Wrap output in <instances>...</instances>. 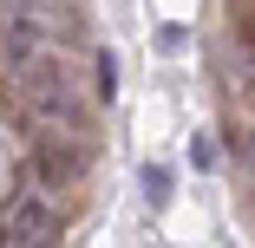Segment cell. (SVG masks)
<instances>
[{"mask_svg": "<svg viewBox=\"0 0 255 248\" xmlns=\"http://www.w3.org/2000/svg\"><path fill=\"white\" fill-rule=\"evenodd\" d=\"M0 229H7L13 248H53L59 242V216H53V196L46 189H20L7 216H0Z\"/></svg>", "mask_w": 255, "mask_h": 248, "instance_id": "3957f363", "label": "cell"}, {"mask_svg": "<svg viewBox=\"0 0 255 248\" xmlns=\"http://www.w3.org/2000/svg\"><path fill=\"white\" fill-rule=\"evenodd\" d=\"M236 105L249 111V124H255V53H242L236 59Z\"/></svg>", "mask_w": 255, "mask_h": 248, "instance_id": "ba28073f", "label": "cell"}, {"mask_svg": "<svg viewBox=\"0 0 255 248\" xmlns=\"http://www.w3.org/2000/svg\"><path fill=\"white\" fill-rule=\"evenodd\" d=\"M92 170V137L85 131H39L33 137V176L39 189L53 196V189H79Z\"/></svg>", "mask_w": 255, "mask_h": 248, "instance_id": "7a4b0ae2", "label": "cell"}, {"mask_svg": "<svg viewBox=\"0 0 255 248\" xmlns=\"http://www.w3.org/2000/svg\"><path fill=\"white\" fill-rule=\"evenodd\" d=\"M46 53H53V46H46V26H39V20H26V13H20V20L0 26V66H7L13 79H26Z\"/></svg>", "mask_w": 255, "mask_h": 248, "instance_id": "277c9868", "label": "cell"}, {"mask_svg": "<svg viewBox=\"0 0 255 248\" xmlns=\"http://www.w3.org/2000/svg\"><path fill=\"white\" fill-rule=\"evenodd\" d=\"M190 164L210 176V170H223V144H216V131H196L190 137Z\"/></svg>", "mask_w": 255, "mask_h": 248, "instance_id": "52a82bcc", "label": "cell"}, {"mask_svg": "<svg viewBox=\"0 0 255 248\" xmlns=\"http://www.w3.org/2000/svg\"><path fill=\"white\" fill-rule=\"evenodd\" d=\"M236 53H255V0H236Z\"/></svg>", "mask_w": 255, "mask_h": 248, "instance_id": "9c48e42d", "label": "cell"}, {"mask_svg": "<svg viewBox=\"0 0 255 248\" xmlns=\"http://www.w3.org/2000/svg\"><path fill=\"white\" fill-rule=\"evenodd\" d=\"M242 164H249V176H255V131H249V144H242Z\"/></svg>", "mask_w": 255, "mask_h": 248, "instance_id": "8fae6325", "label": "cell"}, {"mask_svg": "<svg viewBox=\"0 0 255 248\" xmlns=\"http://www.w3.org/2000/svg\"><path fill=\"white\" fill-rule=\"evenodd\" d=\"M157 46H164V53H183V46H190V26H157Z\"/></svg>", "mask_w": 255, "mask_h": 248, "instance_id": "30bf717a", "label": "cell"}, {"mask_svg": "<svg viewBox=\"0 0 255 248\" xmlns=\"http://www.w3.org/2000/svg\"><path fill=\"white\" fill-rule=\"evenodd\" d=\"M92 85H98V105H112V98H118V59H112V46H98V53H92Z\"/></svg>", "mask_w": 255, "mask_h": 248, "instance_id": "5b68a950", "label": "cell"}, {"mask_svg": "<svg viewBox=\"0 0 255 248\" xmlns=\"http://www.w3.org/2000/svg\"><path fill=\"white\" fill-rule=\"evenodd\" d=\"M20 98H26V111L46 124V131H85V98L72 85V66L46 53L26 79H20Z\"/></svg>", "mask_w": 255, "mask_h": 248, "instance_id": "6da1fadb", "label": "cell"}, {"mask_svg": "<svg viewBox=\"0 0 255 248\" xmlns=\"http://www.w3.org/2000/svg\"><path fill=\"white\" fill-rule=\"evenodd\" d=\"M137 189H144V203H150V209H164L177 183H170V170H164V164H144V170H137Z\"/></svg>", "mask_w": 255, "mask_h": 248, "instance_id": "8992f818", "label": "cell"}]
</instances>
